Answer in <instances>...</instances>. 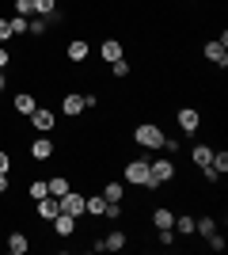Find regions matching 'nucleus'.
I'll list each match as a JSON object with an SVG mask.
<instances>
[{
	"label": "nucleus",
	"mask_w": 228,
	"mask_h": 255,
	"mask_svg": "<svg viewBox=\"0 0 228 255\" xmlns=\"http://www.w3.org/2000/svg\"><path fill=\"white\" fill-rule=\"evenodd\" d=\"M8 38H11V31H8V19H4V15H0V46L8 42Z\"/></svg>",
	"instance_id": "nucleus-31"
},
{
	"label": "nucleus",
	"mask_w": 228,
	"mask_h": 255,
	"mask_svg": "<svg viewBox=\"0 0 228 255\" xmlns=\"http://www.w3.org/2000/svg\"><path fill=\"white\" fill-rule=\"evenodd\" d=\"M110 73L118 76V80H126V76H130V61H126V57H118V61H110Z\"/></svg>",
	"instance_id": "nucleus-27"
},
{
	"label": "nucleus",
	"mask_w": 228,
	"mask_h": 255,
	"mask_svg": "<svg viewBox=\"0 0 228 255\" xmlns=\"http://www.w3.org/2000/svg\"><path fill=\"white\" fill-rule=\"evenodd\" d=\"M202 53H206V61L221 65V69H225V65H228V46H221L217 38H213V42H206V46H202Z\"/></svg>",
	"instance_id": "nucleus-10"
},
{
	"label": "nucleus",
	"mask_w": 228,
	"mask_h": 255,
	"mask_svg": "<svg viewBox=\"0 0 228 255\" xmlns=\"http://www.w3.org/2000/svg\"><path fill=\"white\" fill-rule=\"evenodd\" d=\"M27 248H31L27 233H8V252H11V255H23Z\"/></svg>",
	"instance_id": "nucleus-18"
},
{
	"label": "nucleus",
	"mask_w": 228,
	"mask_h": 255,
	"mask_svg": "<svg viewBox=\"0 0 228 255\" xmlns=\"http://www.w3.org/2000/svg\"><path fill=\"white\" fill-rule=\"evenodd\" d=\"M69 187H73V183H69L65 175H54V179H46V191L54 194V198H61V194L69 191Z\"/></svg>",
	"instance_id": "nucleus-20"
},
{
	"label": "nucleus",
	"mask_w": 228,
	"mask_h": 255,
	"mask_svg": "<svg viewBox=\"0 0 228 255\" xmlns=\"http://www.w3.org/2000/svg\"><path fill=\"white\" fill-rule=\"evenodd\" d=\"M87 53H91V42H87V38H69V46H65V57L69 61H87Z\"/></svg>",
	"instance_id": "nucleus-8"
},
{
	"label": "nucleus",
	"mask_w": 228,
	"mask_h": 255,
	"mask_svg": "<svg viewBox=\"0 0 228 255\" xmlns=\"http://www.w3.org/2000/svg\"><path fill=\"white\" fill-rule=\"evenodd\" d=\"M11 107H15V115L31 118V111L38 107V99H34V92H15V99H11Z\"/></svg>",
	"instance_id": "nucleus-11"
},
{
	"label": "nucleus",
	"mask_w": 228,
	"mask_h": 255,
	"mask_svg": "<svg viewBox=\"0 0 228 255\" xmlns=\"http://www.w3.org/2000/svg\"><path fill=\"white\" fill-rule=\"evenodd\" d=\"M149 171H152V179L163 187V183H171V179H175V171H179V168H175V160L160 156V160H149Z\"/></svg>",
	"instance_id": "nucleus-4"
},
{
	"label": "nucleus",
	"mask_w": 228,
	"mask_h": 255,
	"mask_svg": "<svg viewBox=\"0 0 228 255\" xmlns=\"http://www.w3.org/2000/svg\"><path fill=\"white\" fill-rule=\"evenodd\" d=\"M122 194H126V183H103V198L107 202H122Z\"/></svg>",
	"instance_id": "nucleus-23"
},
{
	"label": "nucleus",
	"mask_w": 228,
	"mask_h": 255,
	"mask_svg": "<svg viewBox=\"0 0 228 255\" xmlns=\"http://www.w3.org/2000/svg\"><path fill=\"white\" fill-rule=\"evenodd\" d=\"M84 198H87V194H80V191L69 187V191L57 198V206H61V213H73L76 221H80V217H84Z\"/></svg>",
	"instance_id": "nucleus-3"
},
{
	"label": "nucleus",
	"mask_w": 228,
	"mask_h": 255,
	"mask_svg": "<svg viewBox=\"0 0 228 255\" xmlns=\"http://www.w3.org/2000/svg\"><path fill=\"white\" fill-rule=\"evenodd\" d=\"M50 156H54V141L46 137V133H42V137H34V145H31V160H34V164H46Z\"/></svg>",
	"instance_id": "nucleus-9"
},
{
	"label": "nucleus",
	"mask_w": 228,
	"mask_h": 255,
	"mask_svg": "<svg viewBox=\"0 0 228 255\" xmlns=\"http://www.w3.org/2000/svg\"><path fill=\"white\" fill-rule=\"evenodd\" d=\"M171 229H175L179 236H194V217H190V213H175Z\"/></svg>",
	"instance_id": "nucleus-17"
},
{
	"label": "nucleus",
	"mask_w": 228,
	"mask_h": 255,
	"mask_svg": "<svg viewBox=\"0 0 228 255\" xmlns=\"http://www.w3.org/2000/svg\"><path fill=\"white\" fill-rule=\"evenodd\" d=\"M209 168L217 171V175H225V171H228V152H225V149H213V156H209Z\"/></svg>",
	"instance_id": "nucleus-22"
},
{
	"label": "nucleus",
	"mask_w": 228,
	"mask_h": 255,
	"mask_svg": "<svg viewBox=\"0 0 228 255\" xmlns=\"http://www.w3.org/2000/svg\"><path fill=\"white\" fill-rule=\"evenodd\" d=\"M209 156H213V145H194V149H190V160H194L198 168H206Z\"/></svg>",
	"instance_id": "nucleus-21"
},
{
	"label": "nucleus",
	"mask_w": 228,
	"mask_h": 255,
	"mask_svg": "<svg viewBox=\"0 0 228 255\" xmlns=\"http://www.w3.org/2000/svg\"><path fill=\"white\" fill-rule=\"evenodd\" d=\"M57 213H61V206H57V198H54V194L38 198V217H42V221H54Z\"/></svg>",
	"instance_id": "nucleus-16"
},
{
	"label": "nucleus",
	"mask_w": 228,
	"mask_h": 255,
	"mask_svg": "<svg viewBox=\"0 0 228 255\" xmlns=\"http://www.w3.org/2000/svg\"><path fill=\"white\" fill-rule=\"evenodd\" d=\"M8 88V69H0V92Z\"/></svg>",
	"instance_id": "nucleus-34"
},
{
	"label": "nucleus",
	"mask_w": 228,
	"mask_h": 255,
	"mask_svg": "<svg viewBox=\"0 0 228 255\" xmlns=\"http://www.w3.org/2000/svg\"><path fill=\"white\" fill-rule=\"evenodd\" d=\"M171 221H175V213L167 210V206H156V210H152V225H156V229H171Z\"/></svg>",
	"instance_id": "nucleus-19"
},
{
	"label": "nucleus",
	"mask_w": 228,
	"mask_h": 255,
	"mask_svg": "<svg viewBox=\"0 0 228 255\" xmlns=\"http://www.w3.org/2000/svg\"><path fill=\"white\" fill-rule=\"evenodd\" d=\"M0 171L11 175V152H4V149H0Z\"/></svg>",
	"instance_id": "nucleus-30"
},
{
	"label": "nucleus",
	"mask_w": 228,
	"mask_h": 255,
	"mask_svg": "<svg viewBox=\"0 0 228 255\" xmlns=\"http://www.w3.org/2000/svg\"><path fill=\"white\" fill-rule=\"evenodd\" d=\"M54 233L69 240V236L76 233V217H73V213H57V217H54Z\"/></svg>",
	"instance_id": "nucleus-15"
},
{
	"label": "nucleus",
	"mask_w": 228,
	"mask_h": 255,
	"mask_svg": "<svg viewBox=\"0 0 228 255\" xmlns=\"http://www.w3.org/2000/svg\"><path fill=\"white\" fill-rule=\"evenodd\" d=\"M34 11L50 19V15H54V11H57V0H34Z\"/></svg>",
	"instance_id": "nucleus-26"
},
{
	"label": "nucleus",
	"mask_w": 228,
	"mask_h": 255,
	"mask_svg": "<svg viewBox=\"0 0 228 255\" xmlns=\"http://www.w3.org/2000/svg\"><path fill=\"white\" fill-rule=\"evenodd\" d=\"M61 111H65L69 118L84 115V111H87V103H84V92H76V88H69L65 96H61Z\"/></svg>",
	"instance_id": "nucleus-5"
},
{
	"label": "nucleus",
	"mask_w": 228,
	"mask_h": 255,
	"mask_svg": "<svg viewBox=\"0 0 228 255\" xmlns=\"http://www.w3.org/2000/svg\"><path fill=\"white\" fill-rule=\"evenodd\" d=\"M126 244H130V236L122 233V229H114L110 236H103V240H99V248H103V252H122Z\"/></svg>",
	"instance_id": "nucleus-12"
},
{
	"label": "nucleus",
	"mask_w": 228,
	"mask_h": 255,
	"mask_svg": "<svg viewBox=\"0 0 228 255\" xmlns=\"http://www.w3.org/2000/svg\"><path fill=\"white\" fill-rule=\"evenodd\" d=\"M122 175H126V183H130V187H145V191H156V187H160V183L152 179V171H149V160H145V156H141V160H130Z\"/></svg>",
	"instance_id": "nucleus-1"
},
{
	"label": "nucleus",
	"mask_w": 228,
	"mask_h": 255,
	"mask_svg": "<svg viewBox=\"0 0 228 255\" xmlns=\"http://www.w3.org/2000/svg\"><path fill=\"white\" fill-rule=\"evenodd\" d=\"M194 233H198V236H206V240H209V236L217 233V221H213V217H198V221H194Z\"/></svg>",
	"instance_id": "nucleus-24"
},
{
	"label": "nucleus",
	"mask_w": 228,
	"mask_h": 255,
	"mask_svg": "<svg viewBox=\"0 0 228 255\" xmlns=\"http://www.w3.org/2000/svg\"><path fill=\"white\" fill-rule=\"evenodd\" d=\"M99 57L103 61H118V57H126V50H122L118 38H107V42H99Z\"/></svg>",
	"instance_id": "nucleus-14"
},
{
	"label": "nucleus",
	"mask_w": 228,
	"mask_h": 255,
	"mask_svg": "<svg viewBox=\"0 0 228 255\" xmlns=\"http://www.w3.org/2000/svg\"><path fill=\"white\" fill-rule=\"evenodd\" d=\"M163 137H167V133H163L156 122H137V126H133V141H137L141 149H163Z\"/></svg>",
	"instance_id": "nucleus-2"
},
{
	"label": "nucleus",
	"mask_w": 228,
	"mask_h": 255,
	"mask_svg": "<svg viewBox=\"0 0 228 255\" xmlns=\"http://www.w3.org/2000/svg\"><path fill=\"white\" fill-rule=\"evenodd\" d=\"M84 213L87 217H107V198H103V194H87L84 198Z\"/></svg>",
	"instance_id": "nucleus-13"
},
{
	"label": "nucleus",
	"mask_w": 228,
	"mask_h": 255,
	"mask_svg": "<svg viewBox=\"0 0 228 255\" xmlns=\"http://www.w3.org/2000/svg\"><path fill=\"white\" fill-rule=\"evenodd\" d=\"M8 31H11V38H15V34H27V19H23V15H11Z\"/></svg>",
	"instance_id": "nucleus-28"
},
{
	"label": "nucleus",
	"mask_w": 228,
	"mask_h": 255,
	"mask_svg": "<svg viewBox=\"0 0 228 255\" xmlns=\"http://www.w3.org/2000/svg\"><path fill=\"white\" fill-rule=\"evenodd\" d=\"M11 8H15V15H23V19L38 15V11H34V0H11Z\"/></svg>",
	"instance_id": "nucleus-25"
},
{
	"label": "nucleus",
	"mask_w": 228,
	"mask_h": 255,
	"mask_svg": "<svg viewBox=\"0 0 228 255\" xmlns=\"http://www.w3.org/2000/svg\"><path fill=\"white\" fill-rule=\"evenodd\" d=\"M175 122H179V129H183V133H198V129H202V115H198L194 107H179Z\"/></svg>",
	"instance_id": "nucleus-7"
},
{
	"label": "nucleus",
	"mask_w": 228,
	"mask_h": 255,
	"mask_svg": "<svg viewBox=\"0 0 228 255\" xmlns=\"http://www.w3.org/2000/svg\"><path fill=\"white\" fill-rule=\"evenodd\" d=\"M27 194H31L34 202H38V198H46V194H50V191H46V179H34L31 187H27Z\"/></svg>",
	"instance_id": "nucleus-29"
},
{
	"label": "nucleus",
	"mask_w": 228,
	"mask_h": 255,
	"mask_svg": "<svg viewBox=\"0 0 228 255\" xmlns=\"http://www.w3.org/2000/svg\"><path fill=\"white\" fill-rule=\"evenodd\" d=\"M8 65H11V53L4 50V46H0V69H8Z\"/></svg>",
	"instance_id": "nucleus-32"
},
{
	"label": "nucleus",
	"mask_w": 228,
	"mask_h": 255,
	"mask_svg": "<svg viewBox=\"0 0 228 255\" xmlns=\"http://www.w3.org/2000/svg\"><path fill=\"white\" fill-rule=\"evenodd\" d=\"M31 126L38 129V133H50V129L57 126V115L50 111V107H34L31 111Z\"/></svg>",
	"instance_id": "nucleus-6"
},
{
	"label": "nucleus",
	"mask_w": 228,
	"mask_h": 255,
	"mask_svg": "<svg viewBox=\"0 0 228 255\" xmlns=\"http://www.w3.org/2000/svg\"><path fill=\"white\" fill-rule=\"evenodd\" d=\"M8 187H11V183H8V175H4V171H0V194L8 191Z\"/></svg>",
	"instance_id": "nucleus-33"
}]
</instances>
